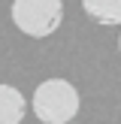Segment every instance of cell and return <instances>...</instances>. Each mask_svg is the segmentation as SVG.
Listing matches in <instances>:
<instances>
[{"instance_id":"1","label":"cell","mask_w":121,"mask_h":124,"mask_svg":"<svg viewBox=\"0 0 121 124\" xmlns=\"http://www.w3.org/2000/svg\"><path fill=\"white\" fill-rule=\"evenodd\" d=\"M30 106L42 124H67L79 115V91L67 79H48L33 91Z\"/></svg>"},{"instance_id":"2","label":"cell","mask_w":121,"mask_h":124,"mask_svg":"<svg viewBox=\"0 0 121 124\" xmlns=\"http://www.w3.org/2000/svg\"><path fill=\"white\" fill-rule=\"evenodd\" d=\"M12 21L33 39L52 36L64 21V0H12Z\"/></svg>"},{"instance_id":"3","label":"cell","mask_w":121,"mask_h":124,"mask_svg":"<svg viewBox=\"0 0 121 124\" xmlns=\"http://www.w3.org/2000/svg\"><path fill=\"white\" fill-rule=\"evenodd\" d=\"M27 112L24 94L12 85H0V124H18Z\"/></svg>"},{"instance_id":"4","label":"cell","mask_w":121,"mask_h":124,"mask_svg":"<svg viewBox=\"0 0 121 124\" xmlns=\"http://www.w3.org/2000/svg\"><path fill=\"white\" fill-rule=\"evenodd\" d=\"M82 9L97 24H121V0H82Z\"/></svg>"},{"instance_id":"5","label":"cell","mask_w":121,"mask_h":124,"mask_svg":"<svg viewBox=\"0 0 121 124\" xmlns=\"http://www.w3.org/2000/svg\"><path fill=\"white\" fill-rule=\"evenodd\" d=\"M118 52H121V36H118Z\"/></svg>"}]
</instances>
